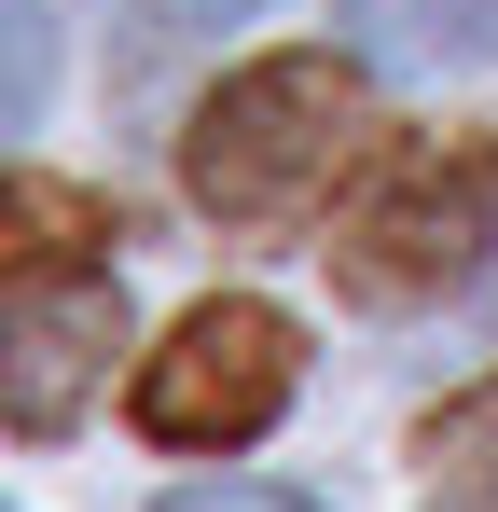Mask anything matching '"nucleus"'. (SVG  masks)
Returning <instances> with one entry per match:
<instances>
[{
    "mask_svg": "<svg viewBox=\"0 0 498 512\" xmlns=\"http://www.w3.org/2000/svg\"><path fill=\"white\" fill-rule=\"evenodd\" d=\"M139 14H166V28H208V14H263V0H139Z\"/></svg>",
    "mask_w": 498,
    "mask_h": 512,
    "instance_id": "obj_10",
    "label": "nucleus"
},
{
    "mask_svg": "<svg viewBox=\"0 0 498 512\" xmlns=\"http://www.w3.org/2000/svg\"><path fill=\"white\" fill-rule=\"evenodd\" d=\"M443 512H498V457H471V471L443 485Z\"/></svg>",
    "mask_w": 498,
    "mask_h": 512,
    "instance_id": "obj_9",
    "label": "nucleus"
},
{
    "mask_svg": "<svg viewBox=\"0 0 498 512\" xmlns=\"http://www.w3.org/2000/svg\"><path fill=\"white\" fill-rule=\"evenodd\" d=\"M498 236V139H415L374 167L360 208H332V277L360 305H415V291H457Z\"/></svg>",
    "mask_w": 498,
    "mask_h": 512,
    "instance_id": "obj_2",
    "label": "nucleus"
},
{
    "mask_svg": "<svg viewBox=\"0 0 498 512\" xmlns=\"http://www.w3.org/2000/svg\"><path fill=\"white\" fill-rule=\"evenodd\" d=\"M332 14H346V56L402 70V84H443V70L498 56V0H332Z\"/></svg>",
    "mask_w": 498,
    "mask_h": 512,
    "instance_id": "obj_5",
    "label": "nucleus"
},
{
    "mask_svg": "<svg viewBox=\"0 0 498 512\" xmlns=\"http://www.w3.org/2000/svg\"><path fill=\"white\" fill-rule=\"evenodd\" d=\"M111 346H125V277L111 263H14V291H0V416L28 443H56L83 416V388L111 374Z\"/></svg>",
    "mask_w": 498,
    "mask_h": 512,
    "instance_id": "obj_4",
    "label": "nucleus"
},
{
    "mask_svg": "<svg viewBox=\"0 0 498 512\" xmlns=\"http://www.w3.org/2000/svg\"><path fill=\"white\" fill-rule=\"evenodd\" d=\"M0 42H14V125H28L42 84H56V14H42V0H0Z\"/></svg>",
    "mask_w": 498,
    "mask_h": 512,
    "instance_id": "obj_7",
    "label": "nucleus"
},
{
    "mask_svg": "<svg viewBox=\"0 0 498 512\" xmlns=\"http://www.w3.org/2000/svg\"><path fill=\"white\" fill-rule=\"evenodd\" d=\"M291 388H305V333L277 305L222 291V305H194L139 360V429L180 443V457H222V443H263V429L291 416Z\"/></svg>",
    "mask_w": 498,
    "mask_h": 512,
    "instance_id": "obj_3",
    "label": "nucleus"
},
{
    "mask_svg": "<svg viewBox=\"0 0 498 512\" xmlns=\"http://www.w3.org/2000/svg\"><path fill=\"white\" fill-rule=\"evenodd\" d=\"M166 512H319V499H291V485H180Z\"/></svg>",
    "mask_w": 498,
    "mask_h": 512,
    "instance_id": "obj_8",
    "label": "nucleus"
},
{
    "mask_svg": "<svg viewBox=\"0 0 498 512\" xmlns=\"http://www.w3.org/2000/svg\"><path fill=\"white\" fill-rule=\"evenodd\" d=\"M360 70L346 56H249L222 84L194 97V125H180V194L208 208V222H291V208H319L332 167L360 153Z\"/></svg>",
    "mask_w": 498,
    "mask_h": 512,
    "instance_id": "obj_1",
    "label": "nucleus"
},
{
    "mask_svg": "<svg viewBox=\"0 0 498 512\" xmlns=\"http://www.w3.org/2000/svg\"><path fill=\"white\" fill-rule=\"evenodd\" d=\"M0 222H14V263H83V236H111V208H83L56 180H0Z\"/></svg>",
    "mask_w": 498,
    "mask_h": 512,
    "instance_id": "obj_6",
    "label": "nucleus"
}]
</instances>
